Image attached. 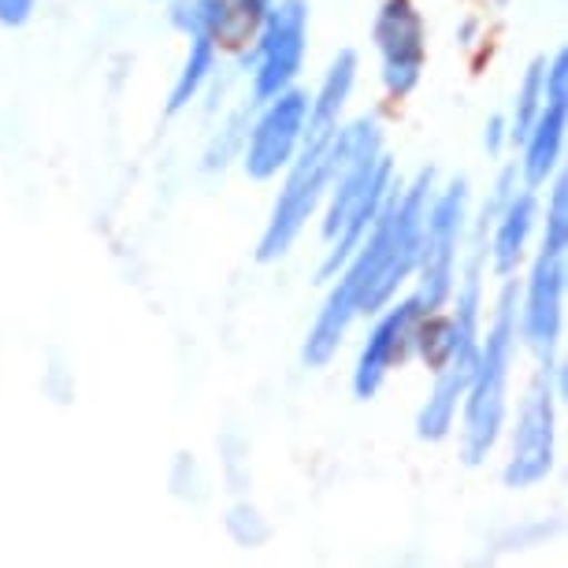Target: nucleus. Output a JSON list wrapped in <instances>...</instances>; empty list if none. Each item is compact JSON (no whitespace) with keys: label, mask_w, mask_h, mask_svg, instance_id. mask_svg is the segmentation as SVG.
<instances>
[{"label":"nucleus","mask_w":568,"mask_h":568,"mask_svg":"<svg viewBox=\"0 0 568 568\" xmlns=\"http://www.w3.org/2000/svg\"><path fill=\"white\" fill-rule=\"evenodd\" d=\"M216 68H220V49L212 45L209 38H186V60L175 74V85H171V98H168V112H182L190 109L201 90L216 79Z\"/></svg>","instance_id":"15"},{"label":"nucleus","mask_w":568,"mask_h":568,"mask_svg":"<svg viewBox=\"0 0 568 568\" xmlns=\"http://www.w3.org/2000/svg\"><path fill=\"white\" fill-rule=\"evenodd\" d=\"M557 398H561V368L546 361L539 379L520 398L509 435V457L501 468V484L509 490H531L550 479L557 465Z\"/></svg>","instance_id":"7"},{"label":"nucleus","mask_w":568,"mask_h":568,"mask_svg":"<svg viewBox=\"0 0 568 568\" xmlns=\"http://www.w3.org/2000/svg\"><path fill=\"white\" fill-rule=\"evenodd\" d=\"M435 194V171H420L409 186H398V194L387 201V209L375 216L361 245L338 267L324 308L316 313L313 327L305 335L302 361L308 368H327L335 361L338 346L346 342L349 327L361 316H375L387 308L398 291L413 278L420 264L427 205Z\"/></svg>","instance_id":"1"},{"label":"nucleus","mask_w":568,"mask_h":568,"mask_svg":"<svg viewBox=\"0 0 568 568\" xmlns=\"http://www.w3.org/2000/svg\"><path fill=\"white\" fill-rule=\"evenodd\" d=\"M484 145L487 153H501V149L509 145V123L506 115H490L487 126H484Z\"/></svg>","instance_id":"19"},{"label":"nucleus","mask_w":568,"mask_h":568,"mask_svg":"<svg viewBox=\"0 0 568 568\" xmlns=\"http://www.w3.org/2000/svg\"><path fill=\"white\" fill-rule=\"evenodd\" d=\"M305 123H308V93L297 90V85L256 104V120L245 126L242 138L245 175L267 182L278 171H286V164L294 160L297 145L305 138Z\"/></svg>","instance_id":"10"},{"label":"nucleus","mask_w":568,"mask_h":568,"mask_svg":"<svg viewBox=\"0 0 568 568\" xmlns=\"http://www.w3.org/2000/svg\"><path fill=\"white\" fill-rule=\"evenodd\" d=\"M535 227H539V194L524 186V182L513 186V194L501 201L490 216H479L476 239L487 245L490 267H495L501 278L517 275V267L524 264V256H528Z\"/></svg>","instance_id":"13"},{"label":"nucleus","mask_w":568,"mask_h":568,"mask_svg":"<svg viewBox=\"0 0 568 568\" xmlns=\"http://www.w3.org/2000/svg\"><path fill=\"white\" fill-rule=\"evenodd\" d=\"M565 256L568 245L539 242V253L528 267L524 286H517V331L542 364L554 361L565 331Z\"/></svg>","instance_id":"9"},{"label":"nucleus","mask_w":568,"mask_h":568,"mask_svg":"<svg viewBox=\"0 0 568 568\" xmlns=\"http://www.w3.org/2000/svg\"><path fill=\"white\" fill-rule=\"evenodd\" d=\"M308 57V0H267L250 45L253 104L297 85Z\"/></svg>","instance_id":"8"},{"label":"nucleus","mask_w":568,"mask_h":568,"mask_svg":"<svg viewBox=\"0 0 568 568\" xmlns=\"http://www.w3.org/2000/svg\"><path fill=\"white\" fill-rule=\"evenodd\" d=\"M484 261L487 245L476 242V256L449 294V313H427L416 335V357L432 368V394L416 413V435L424 443H443L457 427L460 398L476 372L479 338H484Z\"/></svg>","instance_id":"4"},{"label":"nucleus","mask_w":568,"mask_h":568,"mask_svg":"<svg viewBox=\"0 0 568 568\" xmlns=\"http://www.w3.org/2000/svg\"><path fill=\"white\" fill-rule=\"evenodd\" d=\"M468 179L446 182L443 190L435 186L432 205H427V223H424V245H420V264H416V297L427 313L446 308L449 294L457 286L460 272V253H465L468 239Z\"/></svg>","instance_id":"6"},{"label":"nucleus","mask_w":568,"mask_h":568,"mask_svg":"<svg viewBox=\"0 0 568 568\" xmlns=\"http://www.w3.org/2000/svg\"><path fill=\"white\" fill-rule=\"evenodd\" d=\"M38 0H0V27H27L34 19Z\"/></svg>","instance_id":"18"},{"label":"nucleus","mask_w":568,"mask_h":568,"mask_svg":"<svg viewBox=\"0 0 568 568\" xmlns=\"http://www.w3.org/2000/svg\"><path fill=\"white\" fill-rule=\"evenodd\" d=\"M227 531L234 535V542L245 546V550H256L267 535H272V528H267V520L261 517L256 509L250 506H234L231 517H227Z\"/></svg>","instance_id":"17"},{"label":"nucleus","mask_w":568,"mask_h":568,"mask_svg":"<svg viewBox=\"0 0 568 568\" xmlns=\"http://www.w3.org/2000/svg\"><path fill=\"white\" fill-rule=\"evenodd\" d=\"M565 131H568V98H546L542 93V109L517 145L520 149L517 175L528 190H539L557 175L565 153Z\"/></svg>","instance_id":"14"},{"label":"nucleus","mask_w":568,"mask_h":568,"mask_svg":"<svg viewBox=\"0 0 568 568\" xmlns=\"http://www.w3.org/2000/svg\"><path fill=\"white\" fill-rule=\"evenodd\" d=\"M357 71H361L357 52L342 49L331 57L316 93H308L305 138L297 145L294 160L286 164V182L272 205V216L264 223L256 261L264 264L283 261L294 250V242L302 239L308 220L324 209L327 182H331V145H335L338 126L346 120V104L353 98V85H357Z\"/></svg>","instance_id":"2"},{"label":"nucleus","mask_w":568,"mask_h":568,"mask_svg":"<svg viewBox=\"0 0 568 568\" xmlns=\"http://www.w3.org/2000/svg\"><path fill=\"white\" fill-rule=\"evenodd\" d=\"M520 353V331H517V278H506L501 286L490 324L479 338L476 372L468 379V390L460 398V460L465 465H484L495 454L509 416V379L513 364Z\"/></svg>","instance_id":"5"},{"label":"nucleus","mask_w":568,"mask_h":568,"mask_svg":"<svg viewBox=\"0 0 568 568\" xmlns=\"http://www.w3.org/2000/svg\"><path fill=\"white\" fill-rule=\"evenodd\" d=\"M379 79L390 98H409L427 68V23L416 0H383L372 23Z\"/></svg>","instance_id":"12"},{"label":"nucleus","mask_w":568,"mask_h":568,"mask_svg":"<svg viewBox=\"0 0 568 568\" xmlns=\"http://www.w3.org/2000/svg\"><path fill=\"white\" fill-rule=\"evenodd\" d=\"M398 171L387 156V134L379 115L342 120L331 145V182L324 197V264L320 275L331 278L357 250L387 201L398 194Z\"/></svg>","instance_id":"3"},{"label":"nucleus","mask_w":568,"mask_h":568,"mask_svg":"<svg viewBox=\"0 0 568 568\" xmlns=\"http://www.w3.org/2000/svg\"><path fill=\"white\" fill-rule=\"evenodd\" d=\"M424 316L427 308L416 294L402 297V302L394 297L387 308L375 313V324L357 353V364H353V394L361 402H372L383 390L387 375L416 357V335H420Z\"/></svg>","instance_id":"11"},{"label":"nucleus","mask_w":568,"mask_h":568,"mask_svg":"<svg viewBox=\"0 0 568 568\" xmlns=\"http://www.w3.org/2000/svg\"><path fill=\"white\" fill-rule=\"evenodd\" d=\"M542 57L528 63L524 79L517 85V98H513V115H506L509 123V145H520V138L528 134V126L535 123V115L542 109Z\"/></svg>","instance_id":"16"}]
</instances>
